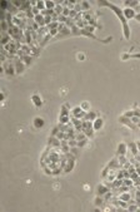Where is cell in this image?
I'll list each match as a JSON object with an SVG mask.
<instances>
[{
	"label": "cell",
	"mask_w": 140,
	"mask_h": 212,
	"mask_svg": "<svg viewBox=\"0 0 140 212\" xmlns=\"http://www.w3.org/2000/svg\"><path fill=\"white\" fill-rule=\"evenodd\" d=\"M99 4H100V5H106L108 8H110L113 12L118 15V18L120 19V22L123 23V26H124V35H125V38H126V39L130 38V30H129V25H128V23H126V18L124 17L123 10L119 8V7H116V5H114V4H111V3H108V1H100Z\"/></svg>",
	"instance_id": "6da1fadb"
},
{
	"label": "cell",
	"mask_w": 140,
	"mask_h": 212,
	"mask_svg": "<svg viewBox=\"0 0 140 212\" xmlns=\"http://www.w3.org/2000/svg\"><path fill=\"white\" fill-rule=\"evenodd\" d=\"M3 69H4V73L9 77L17 76V69H15V65H14L11 59H8V60L3 62Z\"/></svg>",
	"instance_id": "7a4b0ae2"
},
{
	"label": "cell",
	"mask_w": 140,
	"mask_h": 212,
	"mask_svg": "<svg viewBox=\"0 0 140 212\" xmlns=\"http://www.w3.org/2000/svg\"><path fill=\"white\" fill-rule=\"evenodd\" d=\"M81 131L84 132V133H85L88 137L93 136V133H94V127H93V122H90V121H86V119H83Z\"/></svg>",
	"instance_id": "3957f363"
},
{
	"label": "cell",
	"mask_w": 140,
	"mask_h": 212,
	"mask_svg": "<svg viewBox=\"0 0 140 212\" xmlns=\"http://www.w3.org/2000/svg\"><path fill=\"white\" fill-rule=\"evenodd\" d=\"M85 114H86V112H85V110L83 109L81 107L73 108L71 112H70L71 118H76V119H84V118H85Z\"/></svg>",
	"instance_id": "277c9868"
},
{
	"label": "cell",
	"mask_w": 140,
	"mask_h": 212,
	"mask_svg": "<svg viewBox=\"0 0 140 212\" xmlns=\"http://www.w3.org/2000/svg\"><path fill=\"white\" fill-rule=\"evenodd\" d=\"M123 13H124V17H125L126 19H131V18H135V10H134L133 8H125L123 10Z\"/></svg>",
	"instance_id": "5b68a950"
},
{
	"label": "cell",
	"mask_w": 140,
	"mask_h": 212,
	"mask_svg": "<svg viewBox=\"0 0 140 212\" xmlns=\"http://www.w3.org/2000/svg\"><path fill=\"white\" fill-rule=\"evenodd\" d=\"M126 151H128V146L125 144V143H119L116 155L118 156H126Z\"/></svg>",
	"instance_id": "8992f818"
},
{
	"label": "cell",
	"mask_w": 140,
	"mask_h": 212,
	"mask_svg": "<svg viewBox=\"0 0 140 212\" xmlns=\"http://www.w3.org/2000/svg\"><path fill=\"white\" fill-rule=\"evenodd\" d=\"M109 191L110 189H109V187H106L105 184H99V186L96 187V196H101L103 197V196H104L106 192H109Z\"/></svg>",
	"instance_id": "52a82bcc"
},
{
	"label": "cell",
	"mask_w": 140,
	"mask_h": 212,
	"mask_svg": "<svg viewBox=\"0 0 140 212\" xmlns=\"http://www.w3.org/2000/svg\"><path fill=\"white\" fill-rule=\"evenodd\" d=\"M96 118H98V113L95 112V110H89V112H86L85 118H84V119L90 121V122H94Z\"/></svg>",
	"instance_id": "ba28073f"
},
{
	"label": "cell",
	"mask_w": 140,
	"mask_h": 212,
	"mask_svg": "<svg viewBox=\"0 0 140 212\" xmlns=\"http://www.w3.org/2000/svg\"><path fill=\"white\" fill-rule=\"evenodd\" d=\"M103 124H104V121H103V118L98 117L94 122H93V127H94V131H99L101 127H103Z\"/></svg>",
	"instance_id": "9c48e42d"
},
{
	"label": "cell",
	"mask_w": 140,
	"mask_h": 212,
	"mask_svg": "<svg viewBox=\"0 0 140 212\" xmlns=\"http://www.w3.org/2000/svg\"><path fill=\"white\" fill-rule=\"evenodd\" d=\"M33 124H34L35 128H41V127H44L45 122H44V119L41 118V117H35L34 121H33Z\"/></svg>",
	"instance_id": "30bf717a"
},
{
	"label": "cell",
	"mask_w": 140,
	"mask_h": 212,
	"mask_svg": "<svg viewBox=\"0 0 140 212\" xmlns=\"http://www.w3.org/2000/svg\"><path fill=\"white\" fill-rule=\"evenodd\" d=\"M34 20H35V22L41 26V28H44V26H46V24H45V18H44V15H43V14L36 15V17L34 18Z\"/></svg>",
	"instance_id": "8fae6325"
},
{
	"label": "cell",
	"mask_w": 140,
	"mask_h": 212,
	"mask_svg": "<svg viewBox=\"0 0 140 212\" xmlns=\"http://www.w3.org/2000/svg\"><path fill=\"white\" fill-rule=\"evenodd\" d=\"M32 100H33V103L35 104V107H41V105H43V100H41V98L39 97L38 94H34L32 97Z\"/></svg>",
	"instance_id": "7c38bea8"
},
{
	"label": "cell",
	"mask_w": 140,
	"mask_h": 212,
	"mask_svg": "<svg viewBox=\"0 0 140 212\" xmlns=\"http://www.w3.org/2000/svg\"><path fill=\"white\" fill-rule=\"evenodd\" d=\"M128 148L130 150L131 152H133V156H135V155H138V153L140 152L139 151V148H138V146H136V143H129V146H128Z\"/></svg>",
	"instance_id": "4fadbf2b"
},
{
	"label": "cell",
	"mask_w": 140,
	"mask_h": 212,
	"mask_svg": "<svg viewBox=\"0 0 140 212\" xmlns=\"http://www.w3.org/2000/svg\"><path fill=\"white\" fill-rule=\"evenodd\" d=\"M79 5H80V8H81V12L90 9V4L88 3V1H81V3H79Z\"/></svg>",
	"instance_id": "5bb4252c"
},
{
	"label": "cell",
	"mask_w": 140,
	"mask_h": 212,
	"mask_svg": "<svg viewBox=\"0 0 140 212\" xmlns=\"http://www.w3.org/2000/svg\"><path fill=\"white\" fill-rule=\"evenodd\" d=\"M0 7H1L3 12H6L8 8H9V3L6 1V0H1V3H0Z\"/></svg>",
	"instance_id": "9a60e30c"
},
{
	"label": "cell",
	"mask_w": 140,
	"mask_h": 212,
	"mask_svg": "<svg viewBox=\"0 0 140 212\" xmlns=\"http://www.w3.org/2000/svg\"><path fill=\"white\" fill-rule=\"evenodd\" d=\"M80 107H81V108H83V109H84L85 112H86V110L89 109V103H88V102H84V103H83V104L80 105Z\"/></svg>",
	"instance_id": "2e32d148"
},
{
	"label": "cell",
	"mask_w": 140,
	"mask_h": 212,
	"mask_svg": "<svg viewBox=\"0 0 140 212\" xmlns=\"http://www.w3.org/2000/svg\"><path fill=\"white\" fill-rule=\"evenodd\" d=\"M140 1H125V5H139Z\"/></svg>",
	"instance_id": "e0dca14e"
},
{
	"label": "cell",
	"mask_w": 140,
	"mask_h": 212,
	"mask_svg": "<svg viewBox=\"0 0 140 212\" xmlns=\"http://www.w3.org/2000/svg\"><path fill=\"white\" fill-rule=\"evenodd\" d=\"M78 59H79V60H84L85 59V55L83 54V53H79V54H78Z\"/></svg>",
	"instance_id": "ac0fdd59"
},
{
	"label": "cell",
	"mask_w": 140,
	"mask_h": 212,
	"mask_svg": "<svg viewBox=\"0 0 140 212\" xmlns=\"http://www.w3.org/2000/svg\"><path fill=\"white\" fill-rule=\"evenodd\" d=\"M135 19H136V20H138V22H140V13H139V14H136V15H135Z\"/></svg>",
	"instance_id": "d6986e66"
},
{
	"label": "cell",
	"mask_w": 140,
	"mask_h": 212,
	"mask_svg": "<svg viewBox=\"0 0 140 212\" xmlns=\"http://www.w3.org/2000/svg\"><path fill=\"white\" fill-rule=\"evenodd\" d=\"M136 146H138V148H139V151H140V142H136Z\"/></svg>",
	"instance_id": "ffe728a7"
}]
</instances>
